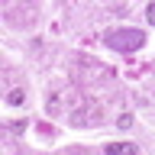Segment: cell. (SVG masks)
<instances>
[{"label":"cell","instance_id":"obj_1","mask_svg":"<svg viewBox=\"0 0 155 155\" xmlns=\"http://www.w3.org/2000/svg\"><path fill=\"white\" fill-rule=\"evenodd\" d=\"M104 45L110 48V52H139V48L145 45V32L142 29H129V26H123V29H113V32H107L104 36Z\"/></svg>","mask_w":155,"mask_h":155},{"label":"cell","instance_id":"obj_2","mask_svg":"<svg viewBox=\"0 0 155 155\" xmlns=\"http://www.w3.org/2000/svg\"><path fill=\"white\" fill-rule=\"evenodd\" d=\"M71 126H78V129H91V126L97 123H104V110L94 104H84V107H78V110H71Z\"/></svg>","mask_w":155,"mask_h":155},{"label":"cell","instance_id":"obj_3","mask_svg":"<svg viewBox=\"0 0 155 155\" xmlns=\"http://www.w3.org/2000/svg\"><path fill=\"white\" fill-rule=\"evenodd\" d=\"M107 152H129V155H136V152H139V145H136V142H110V145H107Z\"/></svg>","mask_w":155,"mask_h":155},{"label":"cell","instance_id":"obj_4","mask_svg":"<svg viewBox=\"0 0 155 155\" xmlns=\"http://www.w3.org/2000/svg\"><path fill=\"white\" fill-rule=\"evenodd\" d=\"M45 110H48L52 116H55L58 110H61V94H58V91H52V94L45 97Z\"/></svg>","mask_w":155,"mask_h":155},{"label":"cell","instance_id":"obj_5","mask_svg":"<svg viewBox=\"0 0 155 155\" xmlns=\"http://www.w3.org/2000/svg\"><path fill=\"white\" fill-rule=\"evenodd\" d=\"M23 100H26V94H23L19 87H13V91L7 94V104H10V107H23Z\"/></svg>","mask_w":155,"mask_h":155},{"label":"cell","instance_id":"obj_6","mask_svg":"<svg viewBox=\"0 0 155 155\" xmlns=\"http://www.w3.org/2000/svg\"><path fill=\"white\" fill-rule=\"evenodd\" d=\"M116 126H120V129H129V126H133V113H120L116 116Z\"/></svg>","mask_w":155,"mask_h":155},{"label":"cell","instance_id":"obj_7","mask_svg":"<svg viewBox=\"0 0 155 155\" xmlns=\"http://www.w3.org/2000/svg\"><path fill=\"white\" fill-rule=\"evenodd\" d=\"M145 19H149V23H152V26H155V0H152V3H149V7H145Z\"/></svg>","mask_w":155,"mask_h":155},{"label":"cell","instance_id":"obj_8","mask_svg":"<svg viewBox=\"0 0 155 155\" xmlns=\"http://www.w3.org/2000/svg\"><path fill=\"white\" fill-rule=\"evenodd\" d=\"M10 129H13V133H23V129H26V123H23V120H16V123H10Z\"/></svg>","mask_w":155,"mask_h":155}]
</instances>
